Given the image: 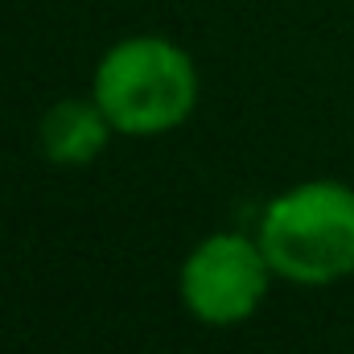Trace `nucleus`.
<instances>
[{"label": "nucleus", "instance_id": "f257e3e1", "mask_svg": "<svg viewBox=\"0 0 354 354\" xmlns=\"http://www.w3.org/2000/svg\"><path fill=\"white\" fill-rule=\"evenodd\" d=\"M268 264L297 284H330L354 272V189L309 181L276 198L260 227Z\"/></svg>", "mask_w": 354, "mask_h": 354}, {"label": "nucleus", "instance_id": "7ed1b4c3", "mask_svg": "<svg viewBox=\"0 0 354 354\" xmlns=\"http://www.w3.org/2000/svg\"><path fill=\"white\" fill-rule=\"evenodd\" d=\"M268 256L243 235H210L181 272V292L194 317L210 326H231L256 313L268 288Z\"/></svg>", "mask_w": 354, "mask_h": 354}, {"label": "nucleus", "instance_id": "20e7f679", "mask_svg": "<svg viewBox=\"0 0 354 354\" xmlns=\"http://www.w3.org/2000/svg\"><path fill=\"white\" fill-rule=\"evenodd\" d=\"M37 145H41V153L54 165H87L91 157H99L103 145H107V115H103L99 103L62 99L41 120Z\"/></svg>", "mask_w": 354, "mask_h": 354}, {"label": "nucleus", "instance_id": "f03ea898", "mask_svg": "<svg viewBox=\"0 0 354 354\" xmlns=\"http://www.w3.org/2000/svg\"><path fill=\"white\" fill-rule=\"evenodd\" d=\"M194 66L165 37H128L95 71V103L107 124L132 136L177 128L194 107Z\"/></svg>", "mask_w": 354, "mask_h": 354}]
</instances>
